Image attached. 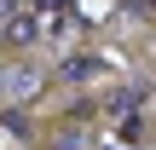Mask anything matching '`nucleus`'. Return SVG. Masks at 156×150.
Wrapping results in <instances>:
<instances>
[{
    "mask_svg": "<svg viewBox=\"0 0 156 150\" xmlns=\"http://www.w3.org/2000/svg\"><path fill=\"white\" fill-rule=\"evenodd\" d=\"M98 69H104V58H98V52H64V58L52 64V75H58V81H93Z\"/></svg>",
    "mask_w": 156,
    "mask_h": 150,
    "instance_id": "nucleus-1",
    "label": "nucleus"
},
{
    "mask_svg": "<svg viewBox=\"0 0 156 150\" xmlns=\"http://www.w3.org/2000/svg\"><path fill=\"white\" fill-rule=\"evenodd\" d=\"M46 150H93V145H87V133H58Z\"/></svg>",
    "mask_w": 156,
    "mask_h": 150,
    "instance_id": "nucleus-2",
    "label": "nucleus"
},
{
    "mask_svg": "<svg viewBox=\"0 0 156 150\" xmlns=\"http://www.w3.org/2000/svg\"><path fill=\"white\" fill-rule=\"evenodd\" d=\"M17 6H23V0H0V23H6V17H12Z\"/></svg>",
    "mask_w": 156,
    "mask_h": 150,
    "instance_id": "nucleus-3",
    "label": "nucleus"
},
{
    "mask_svg": "<svg viewBox=\"0 0 156 150\" xmlns=\"http://www.w3.org/2000/svg\"><path fill=\"white\" fill-rule=\"evenodd\" d=\"M0 104H6V69H0Z\"/></svg>",
    "mask_w": 156,
    "mask_h": 150,
    "instance_id": "nucleus-4",
    "label": "nucleus"
}]
</instances>
